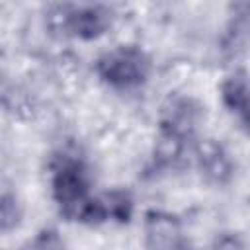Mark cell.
Here are the masks:
<instances>
[{"label": "cell", "instance_id": "6da1fadb", "mask_svg": "<svg viewBox=\"0 0 250 250\" xmlns=\"http://www.w3.org/2000/svg\"><path fill=\"white\" fill-rule=\"evenodd\" d=\"M96 70L105 84L117 90H133L146 82L150 61L145 51L129 45H119L98 59Z\"/></svg>", "mask_w": 250, "mask_h": 250}, {"label": "cell", "instance_id": "7a4b0ae2", "mask_svg": "<svg viewBox=\"0 0 250 250\" xmlns=\"http://www.w3.org/2000/svg\"><path fill=\"white\" fill-rule=\"evenodd\" d=\"M53 195L61 207V213L70 221H80L90 203L88 180L76 162H62L55 168L53 176Z\"/></svg>", "mask_w": 250, "mask_h": 250}, {"label": "cell", "instance_id": "3957f363", "mask_svg": "<svg viewBox=\"0 0 250 250\" xmlns=\"http://www.w3.org/2000/svg\"><path fill=\"white\" fill-rule=\"evenodd\" d=\"M195 162L201 176L215 186H225L232 178V160L225 146L215 139H203L195 145Z\"/></svg>", "mask_w": 250, "mask_h": 250}, {"label": "cell", "instance_id": "277c9868", "mask_svg": "<svg viewBox=\"0 0 250 250\" xmlns=\"http://www.w3.org/2000/svg\"><path fill=\"white\" fill-rule=\"evenodd\" d=\"M145 238L148 248H180L184 246L182 223L168 211L152 209L145 215Z\"/></svg>", "mask_w": 250, "mask_h": 250}, {"label": "cell", "instance_id": "5b68a950", "mask_svg": "<svg viewBox=\"0 0 250 250\" xmlns=\"http://www.w3.org/2000/svg\"><path fill=\"white\" fill-rule=\"evenodd\" d=\"M199 115H201V107L193 100H189V98L170 100L168 105H164L160 129H168V131H174V133L189 139L197 127Z\"/></svg>", "mask_w": 250, "mask_h": 250}, {"label": "cell", "instance_id": "8992f818", "mask_svg": "<svg viewBox=\"0 0 250 250\" xmlns=\"http://www.w3.org/2000/svg\"><path fill=\"white\" fill-rule=\"evenodd\" d=\"M111 25V16L102 6H86L72 12L68 20L70 31L80 39H96L107 31Z\"/></svg>", "mask_w": 250, "mask_h": 250}, {"label": "cell", "instance_id": "52a82bcc", "mask_svg": "<svg viewBox=\"0 0 250 250\" xmlns=\"http://www.w3.org/2000/svg\"><path fill=\"white\" fill-rule=\"evenodd\" d=\"M221 96L229 111L238 115L242 123H248V80L244 70L234 72L223 82Z\"/></svg>", "mask_w": 250, "mask_h": 250}, {"label": "cell", "instance_id": "ba28073f", "mask_svg": "<svg viewBox=\"0 0 250 250\" xmlns=\"http://www.w3.org/2000/svg\"><path fill=\"white\" fill-rule=\"evenodd\" d=\"M186 141H188L186 137H182L174 131L160 129V137H158L156 146H154V162L158 166H164V168L176 166L182 160Z\"/></svg>", "mask_w": 250, "mask_h": 250}, {"label": "cell", "instance_id": "9c48e42d", "mask_svg": "<svg viewBox=\"0 0 250 250\" xmlns=\"http://www.w3.org/2000/svg\"><path fill=\"white\" fill-rule=\"evenodd\" d=\"M104 213H105V221L113 219L119 223H127L131 213H133V201L129 197V193L125 191H109L105 195L100 197Z\"/></svg>", "mask_w": 250, "mask_h": 250}, {"label": "cell", "instance_id": "30bf717a", "mask_svg": "<svg viewBox=\"0 0 250 250\" xmlns=\"http://www.w3.org/2000/svg\"><path fill=\"white\" fill-rule=\"evenodd\" d=\"M20 223V207L18 201L10 195L0 197V232L12 230Z\"/></svg>", "mask_w": 250, "mask_h": 250}]
</instances>
